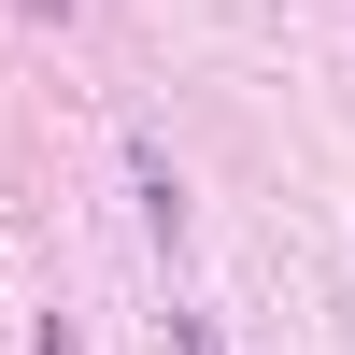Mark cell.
<instances>
[{
  "label": "cell",
  "instance_id": "6da1fadb",
  "mask_svg": "<svg viewBox=\"0 0 355 355\" xmlns=\"http://www.w3.org/2000/svg\"><path fill=\"white\" fill-rule=\"evenodd\" d=\"M114 157H128V185H142V242L185 270V242H199V227H185V171H171V142H142V128H128Z\"/></svg>",
  "mask_w": 355,
  "mask_h": 355
},
{
  "label": "cell",
  "instance_id": "7a4b0ae2",
  "mask_svg": "<svg viewBox=\"0 0 355 355\" xmlns=\"http://www.w3.org/2000/svg\"><path fill=\"white\" fill-rule=\"evenodd\" d=\"M171 355H227V341H214V313H199V299H171Z\"/></svg>",
  "mask_w": 355,
  "mask_h": 355
},
{
  "label": "cell",
  "instance_id": "3957f363",
  "mask_svg": "<svg viewBox=\"0 0 355 355\" xmlns=\"http://www.w3.org/2000/svg\"><path fill=\"white\" fill-rule=\"evenodd\" d=\"M28 355H85V327H71V313H43V327H28Z\"/></svg>",
  "mask_w": 355,
  "mask_h": 355
},
{
  "label": "cell",
  "instance_id": "277c9868",
  "mask_svg": "<svg viewBox=\"0 0 355 355\" xmlns=\"http://www.w3.org/2000/svg\"><path fill=\"white\" fill-rule=\"evenodd\" d=\"M15 15H43V28H57V15H71V0H15Z\"/></svg>",
  "mask_w": 355,
  "mask_h": 355
}]
</instances>
